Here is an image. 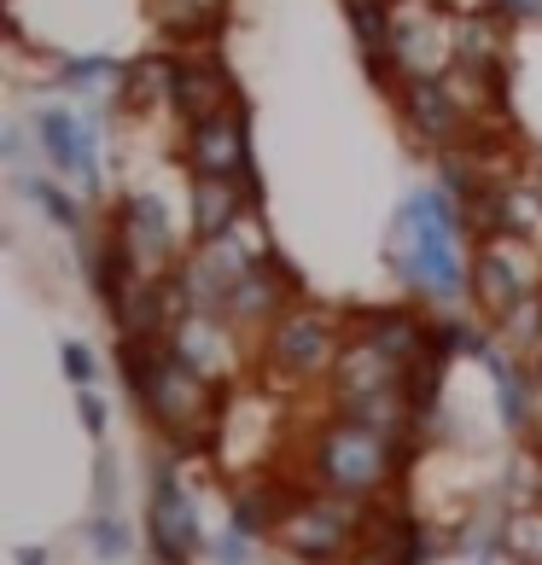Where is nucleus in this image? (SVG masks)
<instances>
[{"label": "nucleus", "mask_w": 542, "mask_h": 565, "mask_svg": "<svg viewBox=\"0 0 542 565\" xmlns=\"http://www.w3.org/2000/svg\"><path fill=\"white\" fill-rule=\"evenodd\" d=\"M397 239H403V268L421 291H432V298H455V291H461L455 216H449L444 193H414L403 222H397Z\"/></svg>", "instance_id": "obj_4"}, {"label": "nucleus", "mask_w": 542, "mask_h": 565, "mask_svg": "<svg viewBox=\"0 0 542 565\" xmlns=\"http://www.w3.org/2000/svg\"><path fill=\"white\" fill-rule=\"evenodd\" d=\"M368 519L373 513H362V501L332 495V490H309V495L286 501V513L275 525V542L291 559H304V565H339V559L357 554Z\"/></svg>", "instance_id": "obj_3"}, {"label": "nucleus", "mask_w": 542, "mask_h": 565, "mask_svg": "<svg viewBox=\"0 0 542 565\" xmlns=\"http://www.w3.org/2000/svg\"><path fill=\"white\" fill-rule=\"evenodd\" d=\"M117 508V467H111V455H99L94 460V513H111Z\"/></svg>", "instance_id": "obj_17"}, {"label": "nucleus", "mask_w": 542, "mask_h": 565, "mask_svg": "<svg viewBox=\"0 0 542 565\" xmlns=\"http://www.w3.org/2000/svg\"><path fill=\"white\" fill-rule=\"evenodd\" d=\"M35 135H41V152H47L53 170H65V175H76V181H99V163H94V152H88V140H82V129L71 122V111L41 106Z\"/></svg>", "instance_id": "obj_7"}, {"label": "nucleus", "mask_w": 542, "mask_h": 565, "mask_svg": "<svg viewBox=\"0 0 542 565\" xmlns=\"http://www.w3.org/2000/svg\"><path fill=\"white\" fill-rule=\"evenodd\" d=\"M65 373H71V385H76V391L99 380V367H94V355H88V344H65Z\"/></svg>", "instance_id": "obj_18"}, {"label": "nucleus", "mask_w": 542, "mask_h": 565, "mask_svg": "<svg viewBox=\"0 0 542 565\" xmlns=\"http://www.w3.org/2000/svg\"><path fill=\"white\" fill-rule=\"evenodd\" d=\"M408 99H414L408 111H414V122H421L426 135H449V129H455V117H461V111H455V99H444V94L432 88V82H426V88H414Z\"/></svg>", "instance_id": "obj_13"}, {"label": "nucleus", "mask_w": 542, "mask_h": 565, "mask_svg": "<svg viewBox=\"0 0 542 565\" xmlns=\"http://www.w3.org/2000/svg\"><path fill=\"white\" fill-rule=\"evenodd\" d=\"M193 204H199V239H222V234H234V216H240V199H234V181L227 175H204L199 181V193H193Z\"/></svg>", "instance_id": "obj_10"}, {"label": "nucleus", "mask_w": 542, "mask_h": 565, "mask_svg": "<svg viewBox=\"0 0 542 565\" xmlns=\"http://www.w3.org/2000/svg\"><path fill=\"white\" fill-rule=\"evenodd\" d=\"M18 565H47V554H41V548H18Z\"/></svg>", "instance_id": "obj_21"}, {"label": "nucleus", "mask_w": 542, "mask_h": 565, "mask_svg": "<svg viewBox=\"0 0 542 565\" xmlns=\"http://www.w3.org/2000/svg\"><path fill=\"white\" fill-rule=\"evenodd\" d=\"M211 559H216V565H245V559H252V531L227 525V531L211 542Z\"/></svg>", "instance_id": "obj_15"}, {"label": "nucleus", "mask_w": 542, "mask_h": 565, "mask_svg": "<svg viewBox=\"0 0 542 565\" xmlns=\"http://www.w3.org/2000/svg\"><path fill=\"white\" fill-rule=\"evenodd\" d=\"M123 373H129V391L135 403L146 408V420H152L163 437H170L176 449H204L222 426V396L211 385V373H199L176 344L163 339H123Z\"/></svg>", "instance_id": "obj_1"}, {"label": "nucleus", "mask_w": 542, "mask_h": 565, "mask_svg": "<svg viewBox=\"0 0 542 565\" xmlns=\"http://www.w3.org/2000/svg\"><path fill=\"white\" fill-rule=\"evenodd\" d=\"M65 76L71 82H94V76H117V65L111 58H76V65H65Z\"/></svg>", "instance_id": "obj_19"}, {"label": "nucleus", "mask_w": 542, "mask_h": 565, "mask_svg": "<svg viewBox=\"0 0 542 565\" xmlns=\"http://www.w3.org/2000/svg\"><path fill=\"white\" fill-rule=\"evenodd\" d=\"M76 414H82V431H88V437H106V420H111V414H106V403H99L94 385L76 391Z\"/></svg>", "instance_id": "obj_16"}, {"label": "nucleus", "mask_w": 542, "mask_h": 565, "mask_svg": "<svg viewBox=\"0 0 542 565\" xmlns=\"http://www.w3.org/2000/svg\"><path fill=\"white\" fill-rule=\"evenodd\" d=\"M88 548H94L99 559H123V554H129V525L117 519V508L88 519Z\"/></svg>", "instance_id": "obj_14"}, {"label": "nucleus", "mask_w": 542, "mask_h": 565, "mask_svg": "<svg viewBox=\"0 0 542 565\" xmlns=\"http://www.w3.org/2000/svg\"><path fill=\"white\" fill-rule=\"evenodd\" d=\"M397 444L380 431H368L357 420H332L316 444V490H332V495H350V501H373L397 484Z\"/></svg>", "instance_id": "obj_2"}, {"label": "nucleus", "mask_w": 542, "mask_h": 565, "mask_svg": "<svg viewBox=\"0 0 542 565\" xmlns=\"http://www.w3.org/2000/svg\"><path fill=\"white\" fill-rule=\"evenodd\" d=\"M502 554H508L513 565H542V501H525V508L508 513Z\"/></svg>", "instance_id": "obj_11"}, {"label": "nucleus", "mask_w": 542, "mask_h": 565, "mask_svg": "<svg viewBox=\"0 0 542 565\" xmlns=\"http://www.w3.org/2000/svg\"><path fill=\"white\" fill-rule=\"evenodd\" d=\"M170 94H176V106L193 117V122L227 117V99H234L227 76L211 71V65H176V71H170Z\"/></svg>", "instance_id": "obj_9"}, {"label": "nucleus", "mask_w": 542, "mask_h": 565, "mask_svg": "<svg viewBox=\"0 0 542 565\" xmlns=\"http://www.w3.org/2000/svg\"><path fill=\"white\" fill-rule=\"evenodd\" d=\"M268 355H275V367L286 373V380L332 373V362H339V355H332V321L327 316H280Z\"/></svg>", "instance_id": "obj_6"}, {"label": "nucleus", "mask_w": 542, "mask_h": 565, "mask_svg": "<svg viewBox=\"0 0 542 565\" xmlns=\"http://www.w3.org/2000/svg\"><path fill=\"white\" fill-rule=\"evenodd\" d=\"M490 373H496V403H502V420H508L513 431H531V426H536L531 380H525L519 367H508V362H490Z\"/></svg>", "instance_id": "obj_12"}, {"label": "nucleus", "mask_w": 542, "mask_h": 565, "mask_svg": "<svg viewBox=\"0 0 542 565\" xmlns=\"http://www.w3.org/2000/svg\"><path fill=\"white\" fill-rule=\"evenodd\" d=\"M187 163H193L199 175H227V181H234V170L245 163V135H240L234 111H227V117H211V122H193Z\"/></svg>", "instance_id": "obj_8"}, {"label": "nucleus", "mask_w": 542, "mask_h": 565, "mask_svg": "<svg viewBox=\"0 0 542 565\" xmlns=\"http://www.w3.org/2000/svg\"><path fill=\"white\" fill-rule=\"evenodd\" d=\"M181 7H187V24H193V18H211L216 12V0H181Z\"/></svg>", "instance_id": "obj_20"}, {"label": "nucleus", "mask_w": 542, "mask_h": 565, "mask_svg": "<svg viewBox=\"0 0 542 565\" xmlns=\"http://www.w3.org/2000/svg\"><path fill=\"white\" fill-rule=\"evenodd\" d=\"M146 542H152V559L158 565H187L204 548V531H199V508L187 484L176 478V467L163 460L158 478H152V513H146Z\"/></svg>", "instance_id": "obj_5"}]
</instances>
